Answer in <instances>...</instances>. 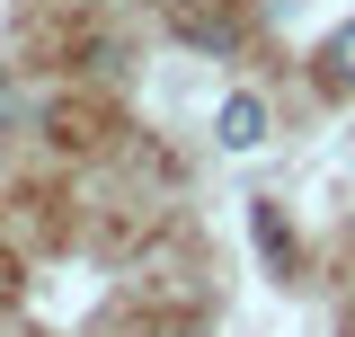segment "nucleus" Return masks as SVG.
<instances>
[{
    "instance_id": "obj_3",
    "label": "nucleus",
    "mask_w": 355,
    "mask_h": 337,
    "mask_svg": "<svg viewBox=\"0 0 355 337\" xmlns=\"http://www.w3.org/2000/svg\"><path fill=\"white\" fill-rule=\"evenodd\" d=\"M9 107H18V89H9V80H0V116H9Z\"/></svg>"
},
{
    "instance_id": "obj_2",
    "label": "nucleus",
    "mask_w": 355,
    "mask_h": 337,
    "mask_svg": "<svg viewBox=\"0 0 355 337\" xmlns=\"http://www.w3.org/2000/svg\"><path fill=\"white\" fill-rule=\"evenodd\" d=\"M320 80H329V89H355V18L320 44Z\"/></svg>"
},
{
    "instance_id": "obj_1",
    "label": "nucleus",
    "mask_w": 355,
    "mask_h": 337,
    "mask_svg": "<svg viewBox=\"0 0 355 337\" xmlns=\"http://www.w3.org/2000/svg\"><path fill=\"white\" fill-rule=\"evenodd\" d=\"M214 142H222V151H258V142H266V98H258V89H231V98L214 107Z\"/></svg>"
}]
</instances>
